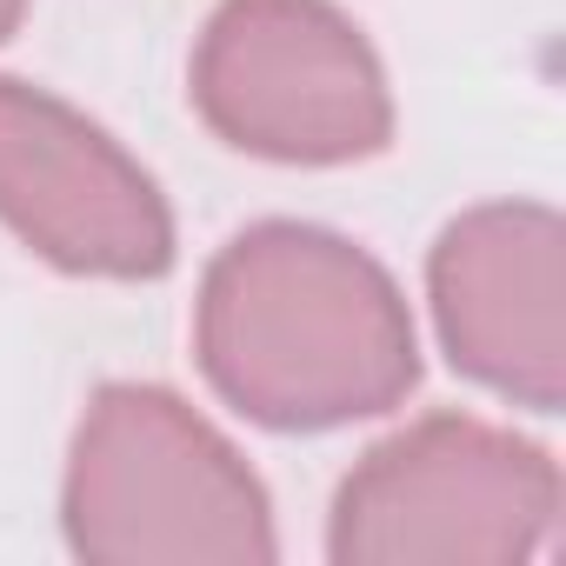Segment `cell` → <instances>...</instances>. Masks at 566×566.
<instances>
[{"label": "cell", "mask_w": 566, "mask_h": 566, "mask_svg": "<svg viewBox=\"0 0 566 566\" xmlns=\"http://www.w3.org/2000/svg\"><path fill=\"white\" fill-rule=\"evenodd\" d=\"M200 354L220 394L273 427L380 413L413 380V334L387 273L314 227H260L220 253Z\"/></svg>", "instance_id": "cell-1"}, {"label": "cell", "mask_w": 566, "mask_h": 566, "mask_svg": "<svg viewBox=\"0 0 566 566\" xmlns=\"http://www.w3.org/2000/svg\"><path fill=\"white\" fill-rule=\"evenodd\" d=\"M74 546L94 559H266V506L240 460L167 394H101L74 460Z\"/></svg>", "instance_id": "cell-2"}, {"label": "cell", "mask_w": 566, "mask_h": 566, "mask_svg": "<svg viewBox=\"0 0 566 566\" xmlns=\"http://www.w3.org/2000/svg\"><path fill=\"white\" fill-rule=\"evenodd\" d=\"M193 94L233 147L273 160H354L387 140L374 54L321 0H233L207 28Z\"/></svg>", "instance_id": "cell-3"}, {"label": "cell", "mask_w": 566, "mask_h": 566, "mask_svg": "<svg viewBox=\"0 0 566 566\" xmlns=\"http://www.w3.org/2000/svg\"><path fill=\"white\" fill-rule=\"evenodd\" d=\"M553 473L533 447L480 427L433 420L367 460L340 493V559H413V553H513V513L546 520Z\"/></svg>", "instance_id": "cell-4"}, {"label": "cell", "mask_w": 566, "mask_h": 566, "mask_svg": "<svg viewBox=\"0 0 566 566\" xmlns=\"http://www.w3.org/2000/svg\"><path fill=\"white\" fill-rule=\"evenodd\" d=\"M0 213L74 273H160L174 253L147 174L48 94L0 81Z\"/></svg>", "instance_id": "cell-5"}, {"label": "cell", "mask_w": 566, "mask_h": 566, "mask_svg": "<svg viewBox=\"0 0 566 566\" xmlns=\"http://www.w3.org/2000/svg\"><path fill=\"white\" fill-rule=\"evenodd\" d=\"M553 266H559V227L539 207L473 213L440 240V260H433V294H440V327L453 360L506 394L520 387L533 407L559 400Z\"/></svg>", "instance_id": "cell-6"}, {"label": "cell", "mask_w": 566, "mask_h": 566, "mask_svg": "<svg viewBox=\"0 0 566 566\" xmlns=\"http://www.w3.org/2000/svg\"><path fill=\"white\" fill-rule=\"evenodd\" d=\"M14 21H21V0H0V34H8Z\"/></svg>", "instance_id": "cell-7"}]
</instances>
